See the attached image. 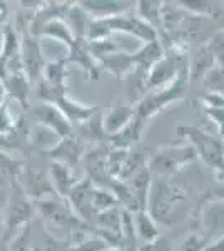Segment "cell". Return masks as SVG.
<instances>
[{
  "label": "cell",
  "mask_w": 224,
  "mask_h": 251,
  "mask_svg": "<svg viewBox=\"0 0 224 251\" xmlns=\"http://www.w3.org/2000/svg\"><path fill=\"white\" fill-rule=\"evenodd\" d=\"M3 231H5V218L2 216V209H0V241L3 240Z\"/></svg>",
  "instance_id": "obj_45"
},
{
  "label": "cell",
  "mask_w": 224,
  "mask_h": 251,
  "mask_svg": "<svg viewBox=\"0 0 224 251\" xmlns=\"http://www.w3.org/2000/svg\"><path fill=\"white\" fill-rule=\"evenodd\" d=\"M55 106L62 111V114L67 117V121L71 123L72 126L77 124H84L87 123L91 117H94L99 112V109L94 107V106H87L84 102H79V100L72 99L71 96H64L62 99H59L55 102Z\"/></svg>",
  "instance_id": "obj_17"
},
{
  "label": "cell",
  "mask_w": 224,
  "mask_h": 251,
  "mask_svg": "<svg viewBox=\"0 0 224 251\" xmlns=\"http://www.w3.org/2000/svg\"><path fill=\"white\" fill-rule=\"evenodd\" d=\"M146 124L148 123H144V121L134 117L132 123L129 124L124 131H121L119 134L111 137L112 148L114 149H124V151H131L134 146L141 141L142 134H144V126Z\"/></svg>",
  "instance_id": "obj_23"
},
{
  "label": "cell",
  "mask_w": 224,
  "mask_h": 251,
  "mask_svg": "<svg viewBox=\"0 0 224 251\" xmlns=\"http://www.w3.org/2000/svg\"><path fill=\"white\" fill-rule=\"evenodd\" d=\"M32 251H67L64 250V243L52 236L46 228H40L39 233H35L34 225H32Z\"/></svg>",
  "instance_id": "obj_30"
},
{
  "label": "cell",
  "mask_w": 224,
  "mask_h": 251,
  "mask_svg": "<svg viewBox=\"0 0 224 251\" xmlns=\"http://www.w3.org/2000/svg\"><path fill=\"white\" fill-rule=\"evenodd\" d=\"M204 251H224V236L218 238V240H214V241H209L206 245Z\"/></svg>",
  "instance_id": "obj_43"
},
{
  "label": "cell",
  "mask_w": 224,
  "mask_h": 251,
  "mask_svg": "<svg viewBox=\"0 0 224 251\" xmlns=\"http://www.w3.org/2000/svg\"><path fill=\"white\" fill-rule=\"evenodd\" d=\"M49 177H50V183L54 186V191L60 200L66 201L69 193L72 191V188L77 184V177L74 176L72 169L69 166L62 164V163H55L52 161L50 168H49Z\"/></svg>",
  "instance_id": "obj_19"
},
{
  "label": "cell",
  "mask_w": 224,
  "mask_h": 251,
  "mask_svg": "<svg viewBox=\"0 0 224 251\" xmlns=\"http://www.w3.org/2000/svg\"><path fill=\"white\" fill-rule=\"evenodd\" d=\"M79 5L92 19H109L121 14L134 12V2H116V0H82Z\"/></svg>",
  "instance_id": "obj_15"
},
{
  "label": "cell",
  "mask_w": 224,
  "mask_h": 251,
  "mask_svg": "<svg viewBox=\"0 0 224 251\" xmlns=\"http://www.w3.org/2000/svg\"><path fill=\"white\" fill-rule=\"evenodd\" d=\"M187 75L179 77L176 82L164 89H157V91H149L139 102L136 104V117L144 123H149L152 117L159 116L169 109L174 104L181 102L186 96V86H187Z\"/></svg>",
  "instance_id": "obj_4"
},
{
  "label": "cell",
  "mask_w": 224,
  "mask_h": 251,
  "mask_svg": "<svg viewBox=\"0 0 224 251\" xmlns=\"http://www.w3.org/2000/svg\"><path fill=\"white\" fill-rule=\"evenodd\" d=\"M136 117V104L131 102H114L102 114V127L105 136L112 137L124 131Z\"/></svg>",
  "instance_id": "obj_13"
},
{
  "label": "cell",
  "mask_w": 224,
  "mask_h": 251,
  "mask_svg": "<svg viewBox=\"0 0 224 251\" xmlns=\"http://www.w3.org/2000/svg\"><path fill=\"white\" fill-rule=\"evenodd\" d=\"M104 20L107 24L109 30H111V34H127L139 39L144 44L157 40V30L152 29L144 20H141L134 12H127V14H121Z\"/></svg>",
  "instance_id": "obj_8"
},
{
  "label": "cell",
  "mask_w": 224,
  "mask_h": 251,
  "mask_svg": "<svg viewBox=\"0 0 224 251\" xmlns=\"http://www.w3.org/2000/svg\"><path fill=\"white\" fill-rule=\"evenodd\" d=\"M199 234L206 238L207 243L224 236V201L218 198H204L198 208Z\"/></svg>",
  "instance_id": "obj_7"
},
{
  "label": "cell",
  "mask_w": 224,
  "mask_h": 251,
  "mask_svg": "<svg viewBox=\"0 0 224 251\" xmlns=\"http://www.w3.org/2000/svg\"><path fill=\"white\" fill-rule=\"evenodd\" d=\"M105 251H127V250H124V248H109V250H105Z\"/></svg>",
  "instance_id": "obj_47"
},
{
  "label": "cell",
  "mask_w": 224,
  "mask_h": 251,
  "mask_svg": "<svg viewBox=\"0 0 224 251\" xmlns=\"http://www.w3.org/2000/svg\"><path fill=\"white\" fill-rule=\"evenodd\" d=\"M66 24L69 25V29L72 30L74 37L79 40V39H84L85 40V34H87V27L91 24L92 17L85 12L82 7L79 5V2H72L71 9L67 10L66 17Z\"/></svg>",
  "instance_id": "obj_27"
},
{
  "label": "cell",
  "mask_w": 224,
  "mask_h": 251,
  "mask_svg": "<svg viewBox=\"0 0 224 251\" xmlns=\"http://www.w3.org/2000/svg\"><path fill=\"white\" fill-rule=\"evenodd\" d=\"M162 5L164 2L159 0H139L134 2V14L159 32L162 25Z\"/></svg>",
  "instance_id": "obj_25"
},
{
  "label": "cell",
  "mask_w": 224,
  "mask_h": 251,
  "mask_svg": "<svg viewBox=\"0 0 224 251\" xmlns=\"http://www.w3.org/2000/svg\"><path fill=\"white\" fill-rule=\"evenodd\" d=\"M187 75V60L179 50L166 52L161 59L149 69L148 87L149 91H157L174 84L179 77Z\"/></svg>",
  "instance_id": "obj_6"
},
{
  "label": "cell",
  "mask_w": 224,
  "mask_h": 251,
  "mask_svg": "<svg viewBox=\"0 0 224 251\" xmlns=\"http://www.w3.org/2000/svg\"><path fill=\"white\" fill-rule=\"evenodd\" d=\"M20 60H22V71L25 72L32 84L39 82L44 74L49 60L46 59L40 47V40L34 39L30 35L22 37V44H20Z\"/></svg>",
  "instance_id": "obj_10"
},
{
  "label": "cell",
  "mask_w": 224,
  "mask_h": 251,
  "mask_svg": "<svg viewBox=\"0 0 224 251\" xmlns=\"http://www.w3.org/2000/svg\"><path fill=\"white\" fill-rule=\"evenodd\" d=\"M111 246L105 243L102 238L99 236H91V238H84L82 241L75 243L72 246H67V251H105Z\"/></svg>",
  "instance_id": "obj_37"
},
{
  "label": "cell",
  "mask_w": 224,
  "mask_h": 251,
  "mask_svg": "<svg viewBox=\"0 0 224 251\" xmlns=\"http://www.w3.org/2000/svg\"><path fill=\"white\" fill-rule=\"evenodd\" d=\"M89 50L94 55V59L97 62H100L104 57H107L109 54H114V52L119 50L116 42H112L111 39H104V40H94V42H87Z\"/></svg>",
  "instance_id": "obj_36"
},
{
  "label": "cell",
  "mask_w": 224,
  "mask_h": 251,
  "mask_svg": "<svg viewBox=\"0 0 224 251\" xmlns=\"http://www.w3.org/2000/svg\"><path fill=\"white\" fill-rule=\"evenodd\" d=\"M32 82L28 80L25 72H12L5 79L7 97L14 99L22 106V109H28V96H30Z\"/></svg>",
  "instance_id": "obj_22"
},
{
  "label": "cell",
  "mask_w": 224,
  "mask_h": 251,
  "mask_svg": "<svg viewBox=\"0 0 224 251\" xmlns=\"http://www.w3.org/2000/svg\"><path fill=\"white\" fill-rule=\"evenodd\" d=\"M67 75H69V64L66 59H55L49 60L46 69H44V74L40 80H44L46 84L52 87L59 89H67Z\"/></svg>",
  "instance_id": "obj_28"
},
{
  "label": "cell",
  "mask_w": 224,
  "mask_h": 251,
  "mask_svg": "<svg viewBox=\"0 0 224 251\" xmlns=\"http://www.w3.org/2000/svg\"><path fill=\"white\" fill-rule=\"evenodd\" d=\"M99 66L102 69V72L107 71L109 74H112L116 79H122V80H125L134 71H136V64H134V60H132V54L122 52V50L109 54L107 57H104L100 60Z\"/></svg>",
  "instance_id": "obj_20"
},
{
  "label": "cell",
  "mask_w": 224,
  "mask_h": 251,
  "mask_svg": "<svg viewBox=\"0 0 224 251\" xmlns=\"http://www.w3.org/2000/svg\"><path fill=\"white\" fill-rule=\"evenodd\" d=\"M0 251H7V241H0Z\"/></svg>",
  "instance_id": "obj_46"
},
{
  "label": "cell",
  "mask_w": 224,
  "mask_h": 251,
  "mask_svg": "<svg viewBox=\"0 0 224 251\" xmlns=\"http://www.w3.org/2000/svg\"><path fill=\"white\" fill-rule=\"evenodd\" d=\"M176 136L193 146L198 159H201L207 168L214 173L224 171V141L221 137L187 123H179L176 126Z\"/></svg>",
  "instance_id": "obj_2"
},
{
  "label": "cell",
  "mask_w": 224,
  "mask_h": 251,
  "mask_svg": "<svg viewBox=\"0 0 224 251\" xmlns=\"http://www.w3.org/2000/svg\"><path fill=\"white\" fill-rule=\"evenodd\" d=\"M7 100H9V97H7L5 82H3V80H0V106H2L3 102H7Z\"/></svg>",
  "instance_id": "obj_44"
},
{
  "label": "cell",
  "mask_w": 224,
  "mask_h": 251,
  "mask_svg": "<svg viewBox=\"0 0 224 251\" xmlns=\"http://www.w3.org/2000/svg\"><path fill=\"white\" fill-rule=\"evenodd\" d=\"M94 181L91 177H84L82 181H77V184L72 188V191L67 196V204L72 208L77 216L84 223L91 225L94 221L92 211V191H94Z\"/></svg>",
  "instance_id": "obj_12"
},
{
  "label": "cell",
  "mask_w": 224,
  "mask_h": 251,
  "mask_svg": "<svg viewBox=\"0 0 224 251\" xmlns=\"http://www.w3.org/2000/svg\"><path fill=\"white\" fill-rule=\"evenodd\" d=\"M119 206V201H117L114 191H107L105 188H97L94 186L92 191V211H94V218L99 213L107 211L111 208H116Z\"/></svg>",
  "instance_id": "obj_31"
},
{
  "label": "cell",
  "mask_w": 224,
  "mask_h": 251,
  "mask_svg": "<svg viewBox=\"0 0 224 251\" xmlns=\"http://www.w3.org/2000/svg\"><path fill=\"white\" fill-rule=\"evenodd\" d=\"M19 183L28 200H32L34 203H37L40 200H47V198H59L54 191V186L50 183L49 173L35 171V169H32L27 164L24 168L22 174H20Z\"/></svg>",
  "instance_id": "obj_11"
},
{
  "label": "cell",
  "mask_w": 224,
  "mask_h": 251,
  "mask_svg": "<svg viewBox=\"0 0 224 251\" xmlns=\"http://www.w3.org/2000/svg\"><path fill=\"white\" fill-rule=\"evenodd\" d=\"M214 174H216V179H218V186H216V189H214L213 198H218V200L224 201V171L223 173H214Z\"/></svg>",
  "instance_id": "obj_40"
},
{
  "label": "cell",
  "mask_w": 224,
  "mask_h": 251,
  "mask_svg": "<svg viewBox=\"0 0 224 251\" xmlns=\"http://www.w3.org/2000/svg\"><path fill=\"white\" fill-rule=\"evenodd\" d=\"M10 71H9V60L3 57L2 54H0V80H3L5 82V79L9 77Z\"/></svg>",
  "instance_id": "obj_42"
},
{
  "label": "cell",
  "mask_w": 224,
  "mask_h": 251,
  "mask_svg": "<svg viewBox=\"0 0 224 251\" xmlns=\"http://www.w3.org/2000/svg\"><path fill=\"white\" fill-rule=\"evenodd\" d=\"M42 37H47V39H54L57 42L64 44L67 49H71L74 46L75 42V37L72 34V30L69 29V25L66 24L64 19H52L49 20L46 25L40 29V34H39V39Z\"/></svg>",
  "instance_id": "obj_26"
},
{
  "label": "cell",
  "mask_w": 224,
  "mask_h": 251,
  "mask_svg": "<svg viewBox=\"0 0 224 251\" xmlns=\"http://www.w3.org/2000/svg\"><path fill=\"white\" fill-rule=\"evenodd\" d=\"M24 168H25V163L24 161H19L15 157L9 156L7 152H3L0 149V189L5 194V201L7 196H9L12 186L15 183H19V177L22 174Z\"/></svg>",
  "instance_id": "obj_21"
},
{
  "label": "cell",
  "mask_w": 224,
  "mask_h": 251,
  "mask_svg": "<svg viewBox=\"0 0 224 251\" xmlns=\"http://www.w3.org/2000/svg\"><path fill=\"white\" fill-rule=\"evenodd\" d=\"M134 214V231L136 238H139L142 243H150L161 236V229L148 209H141Z\"/></svg>",
  "instance_id": "obj_24"
},
{
  "label": "cell",
  "mask_w": 224,
  "mask_h": 251,
  "mask_svg": "<svg viewBox=\"0 0 224 251\" xmlns=\"http://www.w3.org/2000/svg\"><path fill=\"white\" fill-rule=\"evenodd\" d=\"M67 64H74L82 71L85 80H99L100 74H102V69H100L99 62L94 59V55L89 50L87 40L79 39L74 42V46L69 49L67 54Z\"/></svg>",
  "instance_id": "obj_14"
},
{
  "label": "cell",
  "mask_w": 224,
  "mask_h": 251,
  "mask_svg": "<svg viewBox=\"0 0 224 251\" xmlns=\"http://www.w3.org/2000/svg\"><path fill=\"white\" fill-rule=\"evenodd\" d=\"M164 54H166V52H164V49H162L161 40L157 39V40H154V42L144 44L139 50L134 52L132 60H134V64H136V67L149 71V69L152 67L154 64H156Z\"/></svg>",
  "instance_id": "obj_29"
},
{
  "label": "cell",
  "mask_w": 224,
  "mask_h": 251,
  "mask_svg": "<svg viewBox=\"0 0 224 251\" xmlns=\"http://www.w3.org/2000/svg\"><path fill=\"white\" fill-rule=\"evenodd\" d=\"M82 152H84L82 144H80V141L72 134L69 137L60 139L47 154L50 156L55 163H62L69 166L71 169H74L75 166L79 164L80 157H82Z\"/></svg>",
  "instance_id": "obj_16"
},
{
  "label": "cell",
  "mask_w": 224,
  "mask_h": 251,
  "mask_svg": "<svg viewBox=\"0 0 224 251\" xmlns=\"http://www.w3.org/2000/svg\"><path fill=\"white\" fill-rule=\"evenodd\" d=\"M206 46L209 49L211 55H213L216 67L224 71V29L216 30L213 34V37L207 40Z\"/></svg>",
  "instance_id": "obj_34"
},
{
  "label": "cell",
  "mask_w": 224,
  "mask_h": 251,
  "mask_svg": "<svg viewBox=\"0 0 224 251\" xmlns=\"http://www.w3.org/2000/svg\"><path fill=\"white\" fill-rule=\"evenodd\" d=\"M198 159V154L191 144H179V146H164L159 148L148 159V169L156 177H166L177 174L179 171L186 169Z\"/></svg>",
  "instance_id": "obj_3"
},
{
  "label": "cell",
  "mask_w": 224,
  "mask_h": 251,
  "mask_svg": "<svg viewBox=\"0 0 224 251\" xmlns=\"http://www.w3.org/2000/svg\"><path fill=\"white\" fill-rule=\"evenodd\" d=\"M7 251H32V223L24 226L7 241Z\"/></svg>",
  "instance_id": "obj_32"
},
{
  "label": "cell",
  "mask_w": 224,
  "mask_h": 251,
  "mask_svg": "<svg viewBox=\"0 0 224 251\" xmlns=\"http://www.w3.org/2000/svg\"><path fill=\"white\" fill-rule=\"evenodd\" d=\"M19 123H20V117L17 119V117L12 114L9 100L3 102L0 106V137H7L12 132H15V129L19 127Z\"/></svg>",
  "instance_id": "obj_33"
},
{
  "label": "cell",
  "mask_w": 224,
  "mask_h": 251,
  "mask_svg": "<svg viewBox=\"0 0 224 251\" xmlns=\"http://www.w3.org/2000/svg\"><path fill=\"white\" fill-rule=\"evenodd\" d=\"M9 17H10V7L5 0H0V25H5L9 24Z\"/></svg>",
  "instance_id": "obj_41"
},
{
  "label": "cell",
  "mask_w": 224,
  "mask_h": 251,
  "mask_svg": "<svg viewBox=\"0 0 224 251\" xmlns=\"http://www.w3.org/2000/svg\"><path fill=\"white\" fill-rule=\"evenodd\" d=\"M148 211L157 225L176 226L189 213V191L171 179L156 177L150 183Z\"/></svg>",
  "instance_id": "obj_1"
},
{
  "label": "cell",
  "mask_w": 224,
  "mask_h": 251,
  "mask_svg": "<svg viewBox=\"0 0 224 251\" xmlns=\"http://www.w3.org/2000/svg\"><path fill=\"white\" fill-rule=\"evenodd\" d=\"M207 240L198 231L189 233L187 236L179 243V246L174 251H204Z\"/></svg>",
  "instance_id": "obj_38"
},
{
  "label": "cell",
  "mask_w": 224,
  "mask_h": 251,
  "mask_svg": "<svg viewBox=\"0 0 224 251\" xmlns=\"http://www.w3.org/2000/svg\"><path fill=\"white\" fill-rule=\"evenodd\" d=\"M32 117H34L35 124L49 129L60 139L72 136V124L55 104L39 102L37 106L32 107Z\"/></svg>",
  "instance_id": "obj_9"
},
{
  "label": "cell",
  "mask_w": 224,
  "mask_h": 251,
  "mask_svg": "<svg viewBox=\"0 0 224 251\" xmlns=\"http://www.w3.org/2000/svg\"><path fill=\"white\" fill-rule=\"evenodd\" d=\"M137 251H174V248H173V245H171L169 238L161 234L157 240H154L150 243H144Z\"/></svg>",
  "instance_id": "obj_39"
},
{
  "label": "cell",
  "mask_w": 224,
  "mask_h": 251,
  "mask_svg": "<svg viewBox=\"0 0 224 251\" xmlns=\"http://www.w3.org/2000/svg\"><path fill=\"white\" fill-rule=\"evenodd\" d=\"M79 127H80L82 136L87 137V139H91V141H97V139H100V137L105 136L104 127H102V114H100V112H97L96 116L91 117L87 123L80 124Z\"/></svg>",
  "instance_id": "obj_35"
},
{
  "label": "cell",
  "mask_w": 224,
  "mask_h": 251,
  "mask_svg": "<svg viewBox=\"0 0 224 251\" xmlns=\"http://www.w3.org/2000/svg\"><path fill=\"white\" fill-rule=\"evenodd\" d=\"M214 67L216 64L209 49H207L206 44H199L196 50L193 52V55H191V60L187 62V79L191 82H196V80L201 79L204 80V77Z\"/></svg>",
  "instance_id": "obj_18"
},
{
  "label": "cell",
  "mask_w": 224,
  "mask_h": 251,
  "mask_svg": "<svg viewBox=\"0 0 224 251\" xmlns=\"http://www.w3.org/2000/svg\"><path fill=\"white\" fill-rule=\"evenodd\" d=\"M5 206H7L5 231H3L2 241H9L15 233L20 231L24 226H27L28 223L34 220L35 214H37L35 203L32 200H28L20 183H15L12 186L9 196H7Z\"/></svg>",
  "instance_id": "obj_5"
},
{
  "label": "cell",
  "mask_w": 224,
  "mask_h": 251,
  "mask_svg": "<svg viewBox=\"0 0 224 251\" xmlns=\"http://www.w3.org/2000/svg\"><path fill=\"white\" fill-rule=\"evenodd\" d=\"M223 29H224V27H223Z\"/></svg>",
  "instance_id": "obj_48"
}]
</instances>
